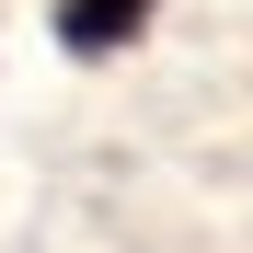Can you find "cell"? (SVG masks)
Segmentation results:
<instances>
[{"label": "cell", "instance_id": "1", "mask_svg": "<svg viewBox=\"0 0 253 253\" xmlns=\"http://www.w3.org/2000/svg\"><path fill=\"white\" fill-rule=\"evenodd\" d=\"M150 12H161V0H58V46L69 58H115Z\"/></svg>", "mask_w": 253, "mask_h": 253}]
</instances>
